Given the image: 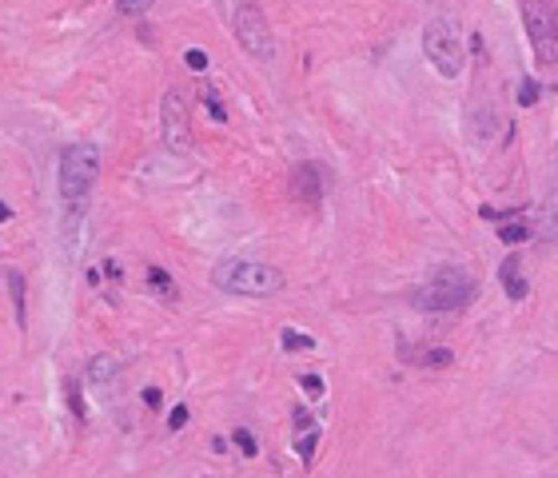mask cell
I'll return each mask as SVG.
<instances>
[{"label": "cell", "mask_w": 558, "mask_h": 478, "mask_svg": "<svg viewBox=\"0 0 558 478\" xmlns=\"http://www.w3.org/2000/svg\"><path fill=\"white\" fill-rule=\"evenodd\" d=\"M315 439H319V430H307V439H299L295 442V451L303 463H311V454H315Z\"/></svg>", "instance_id": "obj_21"}, {"label": "cell", "mask_w": 558, "mask_h": 478, "mask_svg": "<svg viewBox=\"0 0 558 478\" xmlns=\"http://www.w3.org/2000/svg\"><path fill=\"white\" fill-rule=\"evenodd\" d=\"M534 100H538V84H534V80H526V84L519 88V104H522V108H531Z\"/></svg>", "instance_id": "obj_22"}, {"label": "cell", "mask_w": 558, "mask_h": 478, "mask_svg": "<svg viewBox=\"0 0 558 478\" xmlns=\"http://www.w3.org/2000/svg\"><path fill=\"white\" fill-rule=\"evenodd\" d=\"M199 100H204V108L211 112V120H215V124L227 120V108H223L220 96H215V84H208V80H204V84H199Z\"/></svg>", "instance_id": "obj_14"}, {"label": "cell", "mask_w": 558, "mask_h": 478, "mask_svg": "<svg viewBox=\"0 0 558 478\" xmlns=\"http://www.w3.org/2000/svg\"><path fill=\"white\" fill-rule=\"evenodd\" d=\"M160 403H164V394L156 391V387H148V391H144V406H148V411H160Z\"/></svg>", "instance_id": "obj_25"}, {"label": "cell", "mask_w": 558, "mask_h": 478, "mask_svg": "<svg viewBox=\"0 0 558 478\" xmlns=\"http://www.w3.org/2000/svg\"><path fill=\"white\" fill-rule=\"evenodd\" d=\"M498 279H503V287H507L510 299H526V291H531V283H526V275H522V259H519V255H507V259H503Z\"/></svg>", "instance_id": "obj_10"}, {"label": "cell", "mask_w": 558, "mask_h": 478, "mask_svg": "<svg viewBox=\"0 0 558 478\" xmlns=\"http://www.w3.org/2000/svg\"><path fill=\"white\" fill-rule=\"evenodd\" d=\"M232 442L239 446V454H244V458H255V454H260V442H255V434H251V430H244V427L232 434Z\"/></svg>", "instance_id": "obj_16"}, {"label": "cell", "mask_w": 558, "mask_h": 478, "mask_svg": "<svg viewBox=\"0 0 558 478\" xmlns=\"http://www.w3.org/2000/svg\"><path fill=\"white\" fill-rule=\"evenodd\" d=\"M232 36L239 40V48L255 56V60H272L275 56V40H272V25H267V16L260 13V4H251V0H236V8H232Z\"/></svg>", "instance_id": "obj_4"}, {"label": "cell", "mask_w": 558, "mask_h": 478, "mask_svg": "<svg viewBox=\"0 0 558 478\" xmlns=\"http://www.w3.org/2000/svg\"><path fill=\"white\" fill-rule=\"evenodd\" d=\"M503 239H507V244H522V239H531V232H526V223H507V227H503Z\"/></svg>", "instance_id": "obj_19"}, {"label": "cell", "mask_w": 558, "mask_h": 478, "mask_svg": "<svg viewBox=\"0 0 558 478\" xmlns=\"http://www.w3.org/2000/svg\"><path fill=\"white\" fill-rule=\"evenodd\" d=\"M60 387H64V399H68V411H72L76 418H88V403H84V394H80V387H76L72 375H64Z\"/></svg>", "instance_id": "obj_13"}, {"label": "cell", "mask_w": 558, "mask_h": 478, "mask_svg": "<svg viewBox=\"0 0 558 478\" xmlns=\"http://www.w3.org/2000/svg\"><path fill=\"white\" fill-rule=\"evenodd\" d=\"M184 64L192 68V72H204L208 68V52H199V48H187L184 52Z\"/></svg>", "instance_id": "obj_20"}, {"label": "cell", "mask_w": 558, "mask_h": 478, "mask_svg": "<svg viewBox=\"0 0 558 478\" xmlns=\"http://www.w3.org/2000/svg\"><path fill=\"white\" fill-rule=\"evenodd\" d=\"M279 339H284L287 351H299V347L307 351V347H315V339H311V335H303V331H295V327H284V331H279Z\"/></svg>", "instance_id": "obj_15"}, {"label": "cell", "mask_w": 558, "mask_h": 478, "mask_svg": "<svg viewBox=\"0 0 558 478\" xmlns=\"http://www.w3.org/2000/svg\"><path fill=\"white\" fill-rule=\"evenodd\" d=\"M88 383H92L96 391H104V394L120 391V359L116 355H96L92 363H88Z\"/></svg>", "instance_id": "obj_9"}, {"label": "cell", "mask_w": 558, "mask_h": 478, "mask_svg": "<svg viewBox=\"0 0 558 478\" xmlns=\"http://www.w3.org/2000/svg\"><path fill=\"white\" fill-rule=\"evenodd\" d=\"M148 291L156 295V299H164V303H175V299H180V291H175V279H172L164 267H148Z\"/></svg>", "instance_id": "obj_12"}, {"label": "cell", "mask_w": 558, "mask_h": 478, "mask_svg": "<svg viewBox=\"0 0 558 478\" xmlns=\"http://www.w3.org/2000/svg\"><path fill=\"white\" fill-rule=\"evenodd\" d=\"M291 192L303 208H319L323 204V172L315 164H299L295 172H291Z\"/></svg>", "instance_id": "obj_8"}, {"label": "cell", "mask_w": 558, "mask_h": 478, "mask_svg": "<svg viewBox=\"0 0 558 478\" xmlns=\"http://www.w3.org/2000/svg\"><path fill=\"white\" fill-rule=\"evenodd\" d=\"M4 287H8V299H13V315H16V327L25 331L28 327V315H25V275L13 267V263H4Z\"/></svg>", "instance_id": "obj_11"}, {"label": "cell", "mask_w": 558, "mask_h": 478, "mask_svg": "<svg viewBox=\"0 0 558 478\" xmlns=\"http://www.w3.org/2000/svg\"><path fill=\"white\" fill-rule=\"evenodd\" d=\"M522 25L531 36L534 60L538 64H558V13L546 0H522Z\"/></svg>", "instance_id": "obj_6"}, {"label": "cell", "mask_w": 558, "mask_h": 478, "mask_svg": "<svg viewBox=\"0 0 558 478\" xmlns=\"http://www.w3.org/2000/svg\"><path fill=\"white\" fill-rule=\"evenodd\" d=\"M211 283L227 295H248V299H272L284 291V271L260 259H223L211 271Z\"/></svg>", "instance_id": "obj_1"}, {"label": "cell", "mask_w": 558, "mask_h": 478, "mask_svg": "<svg viewBox=\"0 0 558 478\" xmlns=\"http://www.w3.org/2000/svg\"><path fill=\"white\" fill-rule=\"evenodd\" d=\"M299 383H303V391H307V394H315V399L323 394V379H319V375H303Z\"/></svg>", "instance_id": "obj_23"}, {"label": "cell", "mask_w": 558, "mask_h": 478, "mask_svg": "<svg viewBox=\"0 0 558 478\" xmlns=\"http://www.w3.org/2000/svg\"><path fill=\"white\" fill-rule=\"evenodd\" d=\"M295 427L299 430H315V423H311V415L303 411V406H295Z\"/></svg>", "instance_id": "obj_26"}, {"label": "cell", "mask_w": 558, "mask_h": 478, "mask_svg": "<svg viewBox=\"0 0 558 478\" xmlns=\"http://www.w3.org/2000/svg\"><path fill=\"white\" fill-rule=\"evenodd\" d=\"M451 363H455V351H446V347L423 351V367H451Z\"/></svg>", "instance_id": "obj_17"}, {"label": "cell", "mask_w": 558, "mask_h": 478, "mask_svg": "<svg viewBox=\"0 0 558 478\" xmlns=\"http://www.w3.org/2000/svg\"><path fill=\"white\" fill-rule=\"evenodd\" d=\"M474 299V279L463 267H439L431 271V279L419 283L411 303L419 311H463Z\"/></svg>", "instance_id": "obj_3"}, {"label": "cell", "mask_w": 558, "mask_h": 478, "mask_svg": "<svg viewBox=\"0 0 558 478\" xmlns=\"http://www.w3.org/2000/svg\"><path fill=\"white\" fill-rule=\"evenodd\" d=\"M423 52H427L431 68L443 76V80H459L463 76V60H467V56H463V40L443 16L423 28Z\"/></svg>", "instance_id": "obj_5"}, {"label": "cell", "mask_w": 558, "mask_h": 478, "mask_svg": "<svg viewBox=\"0 0 558 478\" xmlns=\"http://www.w3.org/2000/svg\"><path fill=\"white\" fill-rule=\"evenodd\" d=\"M160 132H164V147L168 152H187L192 147V124H187L184 96L175 88H168L160 100Z\"/></svg>", "instance_id": "obj_7"}, {"label": "cell", "mask_w": 558, "mask_h": 478, "mask_svg": "<svg viewBox=\"0 0 558 478\" xmlns=\"http://www.w3.org/2000/svg\"><path fill=\"white\" fill-rule=\"evenodd\" d=\"M184 423H187V406H175L172 415H168V427H172V430H180Z\"/></svg>", "instance_id": "obj_24"}, {"label": "cell", "mask_w": 558, "mask_h": 478, "mask_svg": "<svg viewBox=\"0 0 558 478\" xmlns=\"http://www.w3.org/2000/svg\"><path fill=\"white\" fill-rule=\"evenodd\" d=\"M104 275H108V279H120V275H124V271L116 267V263H104Z\"/></svg>", "instance_id": "obj_27"}, {"label": "cell", "mask_w": 558, "mask_h": 478, "mask_svg": "<svg viewBox=\"0 0 558 478\" xmlns=\"http://www.w3.org/2000/svg\"><path fill=\"white\" fill-rule=\"evenodd\" d=\"M156 0H116V13L120 16H144Z\"/></svg>", "instance_id": "obj_18"}, {"label": "cell", "mask_w": 558, "mask_h": 478, "mask_svg": "<svg viewBox=\"0 0 558 478\" xmlns=\"http://www.w3.org/2000/svg\"><path fill=\"white\" fill-rule=\"evenodd\" d=\"M100 175V147L92 144V140H76V144H68L60 152V199L64 208L76 211L84 208L88 192H92V184H96Z\"/></svg>", "instance_id": "obj_2"}]
</instances>
